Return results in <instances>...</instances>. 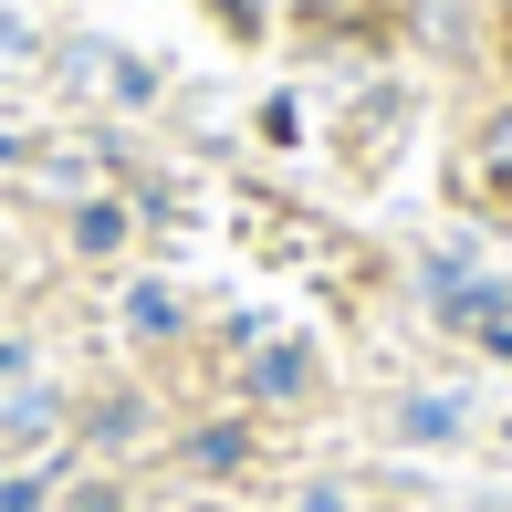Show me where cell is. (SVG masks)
I'll return each instance as SVG.
<instances>
[{
    "instance_id": "cell-1",
    "label": "cell",
    "mask_w": 512,
    "mask_h": 512,
    "mask_svg": "<svg viewBox=\"0 0 512 512\" xmlns=\"http://www.w3.org/2000/svg\"><path fill=\"white\" fill-rule=\"evenodd\" d=\"M251 387H262V398H293V387H304V345H262Z\"/></svg>"
},
{
    "instance_id": "cell-2",
    "label": "cell",
    "mask_w": 512,
    "mask_h": 512,
    "mask_svg": "<svg viewBox=\"0 0 512 512\" xmlns=\"http://www.w3.org/2000/svg\"><path fill=\"white\" fill-rule=\"evenodd\" d=\"M502 53H512V42H502Z\"/></svg>"
}]
</instances>
